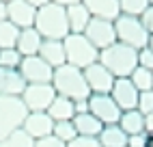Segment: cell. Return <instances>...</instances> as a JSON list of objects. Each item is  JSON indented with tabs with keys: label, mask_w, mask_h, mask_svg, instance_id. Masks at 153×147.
Segmentation results:
<instances>
[{
	"label": "cell",
	"mask_w": 153,
	"mask_h": 147,
	"mask_svg": "<svg viewBox=\"0 0 153 147\" xmlns=\"http://www.w3.org/2000/svg\"><path fill=\"white\" fill-rule=\"evenodd\" d=\"M114 33H117V41H119V44H125V46L134 48V50L147 48L149 39H151V35L145 30V26H142L140 17L123 15V13L114 20Z\"/></svg>",
	"instance_id": "5"
},
{
	"label": "cell",
	"mask_w": 153,
	"mask_h": 147,
	"mask_svg": "<svg viewBox=\"0 0 153 147\" xmlns=\"http://www.w3.org/2000/svg\"><path fill=\"white\" fill-rule=\"evenodd\" d=\"M63 46H65V58L69 65H74L78 69H86L88 65L97 63L99 58V50L91 44V41L84 35H74L69 33L63 39Z\"/></svg>",
	"instance_id": "4"
},
{
	"label": "cell",
	"mask_w": 153,
	"mask_h": 147,
	"mask_svg": "<svg viewBox=\"0 0 153 147\" xmlns=\"http://www.w3.org/2000/svg\"><path fill=\"white\" fill-rule=\"evenodd\" d=\"M71 121H74V125H76L78 136H95V139H97L101 128H104V123H101L97 117H93L91 112H80Z\"/></svg>",
	"instance_id": "22"
},
{
	"label": "cell",
	"mask_w": 153,
	"mask_h": 147,
	"mask_svg": "<svg viewBox=\"0 0 153 147\" xmlns=\"http://www.w3.org/2000/svg\"><path fill=\"white\" fill-rule=\"evenodd\" d=\"M80 112H88V100H78L76 102V115Z\"/></svg>",
	"instance_id": "37"
},
{
	"label": "cell",
	"mask_w": 153,
	"mask_h": 147,
	"mask_svg": "<svg viewBox=\"0 0 153 147\" xmlns=\"http://www.w3.org/2000/svg\"><path fill=\"white\" fill-rule=\"evenodd\" d=\"M2 20H7V2L0 0V22H2Z\"/></svg>",
	"instance_id": "40"
},
{
	"label": "cell",
	"mask_w": 153,
	"mask_h": 147,
	"mask_svg": "<svg viewBox=\"0 0 153 147\" xmlns=\"http://www.w3.org/2000/svg\"><path fill=\"white\" fill-rule=\"evenodd\" d=\"M140 22H142V26H145L147 33L153 35V7H151V4L147 7V11L140 15Z\"/></svg>",
	"instance_id": "35"
},
{
	"label": "cell",
	"mask_w": 153,
	"mask_h": 147,
	"mask_svg": "<svg viewBox=\"0 0 153 147\" xmlns=\"http://www.w3.org/2000/svg\"><path fill=\"white\" fill-rule=\"evenodd\" d=\"M149 4H151V7H153V0H149Z\"/></svg>",
	"instance_id": "43"
},
{
	"label": "cell",
	"mask_w": 153,
	"mask_h": 147,
	"mask_svg": "<svg viewBox=\"0 0 153 147\" xmlns=\"http://www.w3.org/2000/svg\"><path fill=\"white\" fill-rule=\"evenodd\" d=\"M45 112L52 117V121H71L76 117V102L63 95H56Z\"/></svg>",
	"instance_id": "20"
},
{
	"label": "cell",
	"mask_w": 153,
	"mask_h": 147,
	"mask_svg": "<svg viewBox=\"0 0 153 147\" xmlns=\"http://www.w3.org/2000/svg\"><path fill=\"white\" fill-rule=\"evenodd\" d=\"M119 7H121V13H123V15L140 17L142 13L147 11L149 0H119Z\"/></svg>",
	"instance_id": "28"
},
{
	"label": "cell",
	"mask_w": 153,
	"mask_h": 147,
	"mask_svg": "<svg viewBox=\"0 0 153 147\" xmlns=\"http://www.w3.org/2000/svg\"><path fill=\"white\" fill-rule=\"evenodd\" d=\"M26 2H28V4H33L35 9H39V7H43V4H48L50 0H26Z\"/></svg>",
	"instance_id": "39"
},
{
	"label": "cell",
	"mask_w": 153,
	"mask_h": 147,
	"mask_svg": "<svg viewBox=\"0 0 153 147\" xmlns=\"http://www.w3.org/2000/svg\"><path fill=\"white\" fill-rule=\"evenodd\" d=\"M67 147H101L95 136H76L67 143Z\"/></svg>",
	"instance_id": "32"
},
{
	"label": "cell",
	"mask_w": 153,
	"mask_h": 147,
	"mask_svg": "<svg viewBox=\"0 0 153 147\" xmlns=\"http://www.w3.org/2000/svg\"><path fill=\"white\" fill-rule=\"evenodd\" d=\"M35 28L43 39H65L69 35L65 7H60L56 2H48L43 7H39L37 17H35Z\"/></svg>",
	"instance_id": "3"
},
{
	"label": "cell",
	"mask_w": 153,
	"mask_h": 147,
	"mask_svg": "<svg viewBox=\"0 0 153 147\" xmlns=\"http://www.w3.org/2000/svg\"><path fill=\"white\" fill-rule=\"evenodd\" d=\"M41 44H43V37L37 33L35 26H30V28H22V30H19L15 48H17V52L22 56H35V54H39Z\"/></svg>",
	"instance_id": "18"
},
{
	"label": "cell",
	"mask_w": 153,
	"mask_h": 147,
	"mask_svg": "<svg viewBox=\"0 0 153 147\" xmlns=\"http://www.w3.org/2000/svg\"><path fill=\"white\" fill-rule=\"evenodd\" d=\"M138 89L131 85L129 78H114V85H112V91H110V98L114 100V104L123 110H131L138 106Z\"/></svg>",
	"instance_id": "11"
},
{
	"label": "cell",
	"mask_w": 153,
	"mask_h": 147,
	"mask_svg": "<svg viewBox=\"0 0 153 147\" xmlns=\"http://www.w3.org/2000/svg\"><path fill=\"white\" fill-rule=\"evenodd\" d=\"M26 115H28V110L24 106L22 98L0 95V143H4L7 136L13 130L22 128Z\"/></svg>",
	"instance_id": "6"
},
{
	"label": "cell",
	"mask_w": 153,
	"mask_h": 147,
	"mask_svg": "<svg viewBox=\"0 0 153 147\" xmlns=\"http://www.w3.org/2000/svg\"><path fill=\"white\" fill-rule=\"evenodd\" d=\"M39 56H41L52 69H56V67H60V65H65L67 58H65L63 39H43L41 48H39Z\"/></svg>",
	"instance_id": "16"
},
{
	"label": "cell",
	"mask_w": 153,
	"mask_h": 147,
	"mask_svg": "<svg viewBox=\"0 0 153 147\" xmlns=\"http://www.w3.org/2000/svg\"><path fill=\"white\" fill-rule=\"evenodd\" d=\"M147 141H149V134H145V132L131 134V136H127V147H147Z\"/></svg>",
	"instance_id": "34"
},
{
	"label": "cell",
	"mask_w": 153,
	"mask_h": 147,
	"mask_svg": "<svg viewBox=\"0 0 153 147\" xmlns=\"http://www.w3.org/2000/svg\"><path fill=\"white\" fill-rule=\"evenodd\" d=\"M84 78L88 82L91 93H108V95H110L112 85H114V76H112L99 61L84 69Z\"/></svg>",
	"instance_id": "12"
},
{
	"label": "cell",
	"mask_w": 153,
	"mask_h": 147,
	"mask_svg": "<svg viewBox=\"0 0 153 147\" xmlns=\"http://www.w3.org/2000/svg\"><path fill=\"white\" fill-rule=\"evenodd\" d=\"M52 134L56 136V139H60L63 143H69L71 139H76V136H78L74 121H54V130H52Z\"/></svg>",
	"instance_id": "29"
},
{
	"label": "cell",
	"mask_w": 153,
	"mask_h": 147,
	"mask_svg": "<svg viewBox=\"0 0 153 147\" xmlns=\"http://www.w3.org/2000/svg\"><path fill=\"white\" fill-rule=\"evenodd\" d=\"M35 17H37V9L33 4H28L26 0H11V2H7V20L13 22L19 30L35 26Z\"/></svg>",
	"instance_id": "13"
},
{
	"label": "cell",
	"mask_w": 153,
	"mask_h": 147,
	"mask_svg": "<svg viewBox=\"0 0 153 147\" xmlns=\"http://www.w3.org/2000/svg\"><path fill=\"white\" fill-rule=\"evenodd\" d=\"M19 74L26 80V85H41V82H52L54 69L48 65V63L35 54V56H24L22 63H19Z\"/></svg>",
	"instance_id": "8"
},
{
	"label": "cell",
	"mask_w": 153,
	"mask_h": 147,
	"mask_svg": "<svg viewBox=\"0 0 153 147\" xmlns=\"http://www.w3.org/2000/svg\"><path fill=\"white\" fill-rule=\"evenodd\" d=\"M0 147H7V145H4V143H0Z\"/></svg>",
	"instance_id": "44"
},
{
	"label": "cell",
	"mask_w": 153,
	"mask_h": 147,
	"mask_svg": "<svg viewBox=\"0 0 153 147\" xmlns=\"http://www.w3.org/2000/svg\"><path fill=\"white\" fill-rule=\"evenodd\" d=\"M129 80H131V85H134L138 91H149V89H153V71L140 67V65L129 74Z\"/></svg>",
	"instance_id": "25"
},
{
	"label": "cell",
	"mask_w": 153,
	"mask_h": 147,
	"mask_svg": "<svg viewBox=\"0 0 153 147\" xmlns=\"http://www.w3.org/2000/svg\"><path fill=\"white\" fill-rule=\"evenodd\" d=\"M22 130L28 132L33 139H43V136H50L54 130V121L48 112H28L26 119L22 123Z\"/></svg>",
	"instance_id": "14"
},
{
	"label": "cell",
	"mask_w": 153,
	"mask_h": 147,
	"mask_svg": "<svg viewBox=\"0 0 153 147\" xmlns=\"http://www.w3.org/2000/svg\"><path fill=\"white\" fill-rule=\"evenodd\" d=\"M35 147H67V143H63L60 139H56L54 134H50V136H43V139H37L35 141Z\"/></svg>",
	"instance_id": "33"
},
{
	"label": "cell",
	"mask_w": 153,
	"mask_h": 147,
	"mask_svg": "<svg viewBox=\"0 0 153 147\" xmlns=\"http://www.w3.org/2000/svg\"><path fill=\"white\" fill-rule=\"evenodd\" d=\"M84 37L93 44L97 50H104L112 44H117V33H114V22L110 20H99L91 17V22L84 30Z\"/></svg>",
	"instance_id": "10"
},
{
	"label": "cell",
	"mask_w": 153,
	"mask_h": 147,
	"mask_svg": "<svg viewBox=\"0 0 153 147\" xmlns=\"http://www.w3.org/2000/svg\"><path fill=\"white\" fill-rule=\"evenodd\" d=\"M145 134H153V112H147L145 115Z\"/></svg>",
	"instance_id": "36"
},
{
	"label": "cell",
	"mask_w": 153,
	"mask_h": 147,
	"mask_svg": "<svg viewBox=\"0 0 153 147\" xmlns=\"http://www.w3.org/2000/svg\"><path fill=\"white\" fill-rule=\"evenodd\" d=\"M138 65H140V67H145V69H151V71H153V50H151L149 46L138 50Z\"/></svg>",
	"instance_id": "31"
},
{
	"label": "cell",
	"mask_w": 153,
	"mask_h": 147,
	"mask_svg": "<svg viewBox=\"0 0 153 147\" xmlns=\"http://www.w3.org/2000/svg\"><path fill=\"white\" fill-rule=\"evenodd\" d=\"M88 112L97 117L104 125H112V123H119L121 117V108L114 104L108 93H91L88 98Z\"/></svg>",
	"instance_id": "9"
},
{
	"label": "cell",
	"mask_w": 153,
	"mask_h": 147,
	"mask_svg": "<svg viewBox=\"0 0 153 147\" xmlns=\"http://www.w3.org/2000/svg\"><path fill=\"white\" fill-rule=\"evenodd\" d=\"M22 102L28 112H45L50 108V104L54 102L56 91L52 87V82H41V85H26L22 95Z\"/></svg>",
	"instance_id": "7"
},
{
	"label": "cell",
	"mask_w": 153,
	"mask_h": 147,
	"mask_svg": "<svg viewBox=\"0 0 153 147\" xmlns=\"http://www.w3.org/2000/svg\"><path fill=\"white\" fill-rule=\"evenodd\" d=\"M147 147H153V134L149 136V141H147Z\"/></svg>",
	"instance_id": "41"
},
{
	"label": "cell",
	"mask_w": 153,
	"mask_h": 147,
	"mask_svg": "<svg viewBox=\"0 0 153 147\" xmlns=\"http://www.w3.org/2000/svg\"><path fill=\"white\" fill-rule=\"evenodd\" d=\"M22 58L24 56L17 52V48H2L0 50V67L2 69H19Z\"/></svg>",
	"instance_id": "26"
},
{
	"label": "cell",
	"mask_w": 153,
	"mask_h": 147,
	"mask_svg": "<svg viewBox=\"0 0 153 147\" xmlns=\"http://www.w3.org/2000/svg\"><path fill=\"white\" fill-rule=\"evenodd\" d=\"M65 11H67L69 33H74V35H84V30H86V26H88V22H91V13H88V9L84 7V2L65 7Z\"/></svg>",
	"instance_id": "19"
},
{
	"label": "cell",
	"mask_w": 153,
	"mask_h": 147,
	"mask_svg": "<svg viewBox=\"0 0 153 147\" xmlns=\"http://www.w3.org/2000/svg\"><path fill=\"white\" fill-rule=\"evenodd\" d=\"M17 37H19V28L13 22H9V20H2L0 22V50L2 48H15Z\"/></svg>",
	"instance_id": "24"
},
{
	"label": "cell",
	"mask_w": 153,
	"mask_h": 147,
	"mask_svg": "<svg viewBox=\"0 0 153 147\" xmlns=\"http://www.w3.org/2000/svg\"><path fill=\"white\" fill-rule=\"evenodd\" d=\"M4 145L7 147H35V139L28 132H24L22 128H17V130H13L11 134L7 136Z\"/></svg>",
	"instance_id": "27"
},
{
	"label": "cell",
	"mask_w": 153,
	"mask_h": 147,
	"mask_svg": "<svg viewBox=\"0 0 153 147\" xmlns=\"http://www.w3.org/2000/svg\"><path fill=\"white\" fill-rule=\"evenodd\" d=\"M2 2H11V0H2Z\"/></svg>",
	"instance_id": "45"
},
{
	"label": "cell",
	"mask_w": 153,
	"mask_h": 147,
	"mask_svg": "<svg viewBox=\"0 0 153 147\" xmlns=\"http://www.w3.org/2000/svg\"><path fill=\"white\" fill-rule=\"evenodd\" d=\"M84 7L88 9L91 17H99V20H114L121 15V7L119 0H82Z\"/></svg>",
	"instance_id": "17"
},
{
	"label": "cell",
	"mask_w": 153,
	"mask_h": 147,
	"mask_svg": "<svg viewBox=\"0 0 153 147\" xmlns=\"http://www.w3.org/2000/svg\"><path fill=\"white\" fill-rule=\"evenodd\" d=\"M97 141L101 147H127V134L119 128V123H112L101 128Z\"/></svg>",
	"instance_id": "23"
},
{
	"label": "cell",
	"mask_w": 153,
	"mask_h": 147,
	"mask_svg": "<svg viewBox=\"0 0 153 147\" xmlns=\"http://www.w3.org/2000/svg\"><path fill=\"white\" fill-rule=\"evenodd\" d=\"M52 87L56 91V95L69 98L74 102L91 98V89H88V82L84 78V69H78L74 65H69V63L54 69Z\"/></svg>",
	"instance_id": "1"
},
{
	"label": "cell",
	"mask_w": 153,
	"mask_h": 147,
	"mask_svg": "<svg viewBox=\"0 0 153 147\" xmlns=\"http://www.w3.org/2000/svg\"><path fill=\"white\" fill-rule=\"evenodd\" d=\"M97 61L114 78H129V74L138 67V50L117 41V44L99 50V58Z\"/></svg>",
	"instance_id": "2"
},
{
	"label": "cell",
	"mask_w": 153,
	"mask_h": 147,
	"mask_svg": "<svg viewBox=\"0 0 153 147\" xmlns=\"http://www.w3.org/2000/svg\"><path fill=\"white\" fill-rule=\"evenodd\" d=\"M142 115L147 112H153V89L149 91H140L138 93V106H136Z\"/></svg>",
	"instance_id": "30"
},
{
	"label": "cell",
	"mask_w": 153,
	"mask_h": 147,
	"mask_svg": "<svg viewBox=\"0 0 153 147\" xmlns=\"http://www.w3.org/2000/svg\"><path fill=\"white\" fill-rule=\"evenodd\" d=\"M50 2H56V4H60V7H71V4L82 2V0H50Z\"/></svg>",
	"instance_id": "38"
},
{
	"label": "cell",
	"mask_w": 153,
	"mask_h": 147,
	"mask_svg": "<svg viewBox=\"0 0 153 147\" xmlns=\"http://www.w3.org/2000/svg\"><path fill=\"white\" fill-rule=\"evenodd\" d=\"M149 48L153 50V35H151V39H149Z\"/></svg>",
	"instance_id": "42"
},
{
	"label": "cell",
	"mask_w": 153,
	"mask_h": 147,
	"mask_svg": "<svg viewBox=\"0 0 153 147\" xmlns=\"http://www.w3.org/2000/svg\"><path fill=\"white\" fill-rule=\"evenodd\" d=\"M119 128L123 130L127 136L145 132V115H142L138 108L123 110V112H121V117H119Z\"/></svg>",
	"instance_id": "21"
},
{
	"label": "cell",
	"mask_w": 153,
	"mask_h": 147,
	"mask_svg": "<svg viewBox=\"0 0 153 147\" xmlns=\"http://www.w3.org/2000/svg\"><path fill=\"white\" fill-rule=\"evenodd\" d=\"M26 89V80L17 69H2L0 67V95L19 98Z\"/></svg>",
	"instance_id": "15"
}]
</instances>
